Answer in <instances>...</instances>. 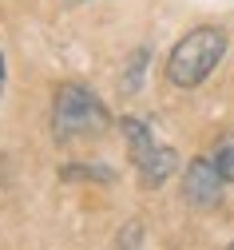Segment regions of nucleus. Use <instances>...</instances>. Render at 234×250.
<instances>
[{"instance_id": "39448f33", "label": "nucleus", "mask_w": 234, "mask_h": 250, "mask_svg": "<svg viewBox=\"0 0 234 250\" xmlns=\"http://www.w3.org/2000/svg\"><path fill=\"white\" fill-rule=\"evenodd\" d=\"M207 159L214 163V171H218L226 183H234V135H230V131L214 139V147H211V155H207Z\"/></svg>"}, {"instance_id": "0eeeda50", "label": "nucleus", "mask_w": 234, "mask_h": 250, "mask_svg": "<svg viewBox=\"0 0 234 250\" xmlns=\"http://www.w3.org/2000/svg\"><path fill=\"white\" fill-rule=\"evenodd\" d=\"M68 4H84V0H68Z\"/></svg>"}, {"instance_id": "f03ea898", "label": "nucleus", "mask_w": 234, "mask_h": 250, "mask_svg": "<svg viewBox=\"0 0 234 250\" xmlns=\"http://www.w3.org/2000/svg\"><path fill=\"white\" fill-rule=\"evenodd\" d=\"M222 56H226V32L214 24H203L171 48V56H167V80L175 87H198L218 68Z\"/></svg>"}, {"instance_id": "7ed1b4c3", "label": "nucleus", "mask_w": 234, "mask_h": 250, "mask_svg": "<svg viewBox=\"0 0 234 250\" xmlns=\"http://www.w3.org/2000/svg\"><path fill=\"white\" fill-rule=\"evenodd\" d=\"M119 127H123V139H127V147H131L135 171H139V179H143L147 187H159V183H167V179L175 175V167H179L175 147L159 143L143 119H123Z\"/></svg>"}, {"instance_id": "6e6552de", "label": "nucleus", "mask_w": 234, "mask_h": 250, "mask_svg": "<svg viewBox=\"0 0 234 250\" xmlns=\"http://www.w3.org/2000/svg\"><path fill=\"white\" fill-rule=\"evenodd\" d=\"M226 250H234V246H226Z\"/></svg>"}, {"instance_id": "f257e3e1", "label": "nucleus", "mask_w": 234, "mask_h": 250, "mask_svg": "<svg viewBox=\"0 0 234 250\" xmlns=\"http://www.w3.org/2000/svg\"><path fill=\"white\" fill-rule=\"evenodd\" d=\"M111 127V111L104 107V100L95 91L80 87V83H64L52 100V131L60 143L72 139H95Z\"/></svg>"}, {"instance_id": "20e7f679", "label": "nucleus", "mask_w": 234, "mask_h": 250, "mask_svg": "<svg viewBox=\"0 0 234 250\" xmlns=\"http://www.w3.org/2000/svg\"><path fill=\"white\" fill-rule=\"evenodd\" d=\"M222 187H226V179L214 171V163L207 159V155L187 163V175H183V195H187V203H194V207H214V203L222 199Z\"/></svg>"}, {"instance_id": "1a4fd4ad", "label": "nucleus", "mask_w": 234, "mask_h": 250, "mask_svg": "<svg viewBox=\"0 0 234 250\" xmlns=\"http://www.w3.org/2000/svg\"><path fill=\"white\" fill-rule=\"evenodd\" d=\"M230 246H234V242H230Z\"/></svg>"}, {"instance_id": "423d86ee", "label": "nucleus", "mask_w": 234, "mask_h": 250, "mask_svg": "<svg viewBox=\"0 0 234 250\" xmlns=\"http://www.w3.org/2000/svg\"><path fill=\"white\" fill-rule=\"evenodd\" d=\"M0 91H4V56H0Z\"/></svg>"}]
</instances>
